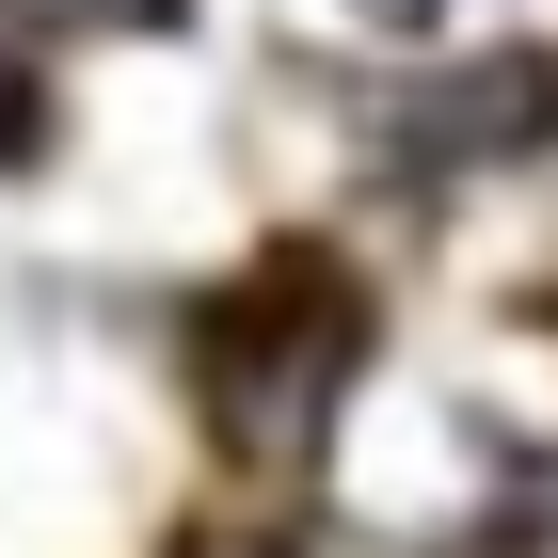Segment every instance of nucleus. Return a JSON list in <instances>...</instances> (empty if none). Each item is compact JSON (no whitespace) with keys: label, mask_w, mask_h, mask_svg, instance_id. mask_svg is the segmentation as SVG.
Returning <instances> with one entry per match:
<instances>
[{"label":"nucleus","mask_w":558,"mask_h":558,"mask_svg":"<svg viewBox=\"0 0 558 558\" xmlns=\"http://www.w3.org/2000/svg\"><path fill=\"white\" fill-rule=\"evenodd\" d=\"M526 144H558V64H526V48H495V64H463V81L399 96V160H415V175L526 160Z\"/></svg>","instance_id":"nucleus-2"},{"label":"nucleus","mask_w":558,"mask_h":558,"mask_svg":"<svg viewBox=\"0 0 558 558\" xmlns=\"http://www.w3.org/2000/svg\"><path fill=\"white\" fill-rule=\"evenodd\" d=\"M64 16H175V0H64Z\"/></svg>","instance_id":"nucleus-4"},{"label":"nucleus","mask_w":558,"mask_h":558,"mask_svg":"<svg viewBox=\"0 0 558 558\" xmlns=\"http://www.w3.org/2000/svg\"><path fill=\"white\" fill-rule=\"evenodd\" d=\"M336 367H351V288L319 256H271L256 288L223 303V336H208V384H223L240 447H303L319 399H336Z\"/></svg>","instance_id":"nucleus-1"},{"label":"nucleus","mask_w":558,"mask_h":558,"mask_svg":"<svg viewBox=\"0 0 558 558\" xmlns=\"http://www.w3.org/2000/svg\"><path fill=\"white\" fill-rule=\"evenodd\" d=\"M336 16H384V33H415V16H430V0H336Z\"/></svg>","instance_id":"nucleus-3"}]
</instances>
